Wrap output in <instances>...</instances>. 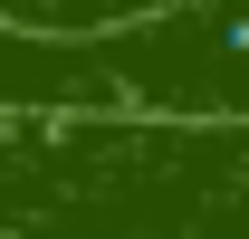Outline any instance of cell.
I'll list each match as a JSON object with an SVG mask.
<instances>
[{"instance_id": "1", "label": "cell", "mask_w": 249, "mask_h": 239, "mask_svg": "<svg viewBox=\"0 0 249 239\" xmlns=\"http://www.w3.org/2000/svg\"><path fill=\"white\" fill-rule=\"evenodd\" d=\"M192 0H0V29L19 38H106V29H144V19H173Z\"/></svg>"}]
</instances>
